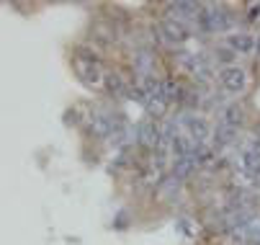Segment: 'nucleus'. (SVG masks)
<instances>
[{
  "label": "nucleus",
  "mask_w": 260,
  "mask_h": 245,
  "mask_svg": "<svg viewBox=\"0 0 260 245\" xmlns=\"http://www.w3.org/2000/svg\"><path fill=\"white\" fill-rule=\"evenodd\" d=\"M106 90L111 93V96H116V98H129L132 96V83H129V78H124L121 73H108L106 75Z\"/></svg>",
  "instance_id": "nucleus-3"
},
{
  "label": "nucleus",
  "mask_w": 260,
  "mask_h": 245,
  "mask_svg": "<svg viewBox=\"0 0 260 245\" xmlns=\"http://www.w3.org/2000/svg\"><path fill=\"white\" fill-rule=\"evenodd\" d=\"M152 65H155V59H152L150 52H137L134 54V67H137V73L142 78H147V75L152 73Z\"/></svg>",
  "instance_id": "nucleus-9"
},
{
  "label": "nucleus",
  "mask_w": 260,
  "mask_h": 245,
  "mask_svg": "<svg viewBox=\"0 0 260 245\" xmlns=\"http://www.w3.org/2000/svg\"><path fill=\"white\" fill-rule=\"evenodd\" d=\"M175 189H180V178L178 176H170V178H162V183H160V191L162 194H175Z\"/></svg>",
  "instance_id": "nucleus-13"
},
{
  "label": "nucleus",
  "mask_w": 260,
  "mask_h": 245,
  "mask_svg": "<svg viewBox=\"0 0 260 245\" xmlns=\"http://www.w3.org/2000/svg\"><path fill=\"white\" fill-rule=\"evenodd\" d=\"M219 83H221V88L230 90V93H242L245 85H247V75H245L242 67L232 65V67H224L219 73Z\"/></svg>",
  "instance_id": "nucleus-1"
},
{
  "label": "nucleus",
  "mask_w": 260,
  "mask_h": 245,
  "mask_svg": "<svg viewBox=\"0 0 260 245\" xmlns=\"http://www.w3.org/2000/svg\"><path fill=\"white\" fill-rule=\"evenodd\" d=\"M237 132H240V129H235V127H230V124H224V121H219V127L214 129V142H216L219 147L232 145L235 139H237Z\"/></svg>",
  "instance_id": "nucleus-8"
},
{
  "label": "nucleus",
  "mask_w": 260,
  "mask_h": 245,
  "mask_svg": "<svg viewBox=\"0 0 260 245\" xmlns=\"http://www.w3.org/2000/svg\"><path fill=\"white\" fill-rule=\"evenodd\" d=\"M147 114H150L152 119H160L165 111H168V103L165 101H160V98H152V101H147Z\"/></svg>",
  "instance_id": "nucleus-11"
},
{
  "label": "nucleus",
  "mask_w": 260,
  "mask_h": 245,
  "mask_svg": "<svg viewBox=\"0 0 260 245\" xmlns=\"http://www.w3.org/2000/svg\"><path fill=\"white\" fill-rule=\"evenodd\" d=\"M157 39L160 42H185L188 39V26H185L183 21H175V18H165L160 23Z\"/></svg>",
  "instance_id": "nucleus-2"
},
{
  "label": "nucleus",
  "mask_w": 260,
  "mask_h": 245,
  "mask_svg": "<svg viewBox=\"0 0 260 245\" xmlns=\"http://www.w3.org/2000/svg\"><path fill=\"white\" fill-rule=\"evenodd\" d=\"M255 52L260 54V34H257V39H255Z\"/></svg>",
  "instance_id": "nucleus-15"
},
{
  "label": "nucleus",
  "mask_w": 260,
  "mask_h": 245,
  "mask_svg": "<svg viewBox=\"0 0 260 245\" xmlns=\"http://www.w3.org/2000/svg\"><path fill=\"white\" fill-rule=\"evenodd\" d=\"M168 8H170V13H175L173 16L175 21L178 18L180 21H191V18H199L201 16V8L204 6H196V3H170Z\"/></svg>",
  "instance_id": "nucleus-7"
},
{
  "label": "nucleus",
  "mask_w": 260,
  "mask_h": 245,
  "mask_svg": "<svg viewBox=\"0 0 260 245\" xmlns=\"http://www.w3.org/2000/svg\"><path fill=\"white\" fill-rule=\"evenodd\" d=\"M196 168H201L196 155H183V158H175V163H173V173L178 178H188Z\"/></svg>",
  "instance_id": "nucleus-6"
},
{
  "label": "nucleus",
  "mask_w": 260,
  "mask_h": 245,
  "mask_svg": "<svg viewBox=\"0 0 260 245\" xmlns=\"http://www.w3.org/2000/svg\"><path fill=\"white\" fill-rule=\"evenodd\" d=\"M257 13H260V6H252V11H250V18H257Z\"/></svg>",
  "instance_id": "nucleus-14"
},
{
  "label": "nucleus",
  "mask_w": 260,
  "mask_h": 245,
  "mask_svg": "<svg viewBox=\"0 0 260 245\" xmlns=\"http://www.w3.org/2000/svg\"><path fill=\"white\" fill-rule=\"evenodd\" d=\"M214 54H216V59L221 62V65H227V67H232V62H235V49L230 47V44H224V47H216L214 49Z\"/></svg>",
  "instance_id": "nucleus-12"
},
{
  "label": "nucleus",
  "mask_w": 260,
  "mask_h": 245,
  "mask_svg": "<svg viewBox=\"0 0 260 245\" xmlns=\"http://www.w3.org/2000/svg\"><path fill=\"white\" fill-rule=\"evenodd\" d=\"M227 44L235 49V54L245 57V54H250V52L255 49V37H252V34H245V31H240V34H232V37L227 39Z\"/></svg>",
  "instance_id": "nucleus-5"
},
{
  "label": "nucleus",
  "mask_w": 260,
  "mask_h": 245,
  "mask_svg": "<svg viewBox=\"0 0 260 245\" xmlns=\"http://www.w3.org/2000/svg\"><path fill=\"white\" fill-rule=\"evenodd\" d=\"M137 129H139V142L142 145L152 147V150L160 145V121H144Z\"/></svg>",
  "instance_id": "nucleus-4"
},
{
  "label": "nucleus",
  "mask_w": 260,
  "mask_h": 245,
  "mask_svg": "<svg viewBox=\"0 0 260 245\" xmlns=\"http://www.w3.org/2000/svg\"><path fill=\"white\" fill-rule=\"evenodd\" d=\"M219 121H224V124L240 129V124H242V111H240V106H224V109H221V119H219Z\"/></svg>",
  "instance_id": "nucleus-10"
}]
</instances>
